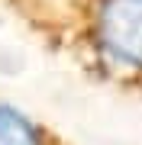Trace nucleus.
Here are the masks:
<instances>
[{
	"instance_id": "nucleus-1",
	"label": "nucleus",
	"mask_w": 142,
	"mask_h": 145,
	"mask_svg": "<svg viewBox=\"0 0 142 145\" xmlns=\"http://www.w3.org/2000/svg\"><path fill=\"white\" fill-rule=\"evenodd\" d=\"M39 29L87 78L142 97V0H62Z\"/></svg>"
},
{
	"instance_id": "nucleus-2",
	"label": "nucleus",
	"mask_w": 142,
	"mask_h": 145,
	"mask_svg": "<svg viewBox=\"0 0 142 145\" xmlns=\"http://www.w3.org/2000/svg\"><path fill=\"white\" fill-rule=\"evenodd\" d=\"M0 145H71L48 123L0 100Z\"/></svg>"
}]
</instances>
